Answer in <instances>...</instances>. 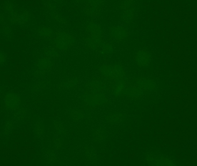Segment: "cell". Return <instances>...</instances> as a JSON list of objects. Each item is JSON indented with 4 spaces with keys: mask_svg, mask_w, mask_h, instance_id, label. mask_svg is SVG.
<instances>
[{
    "mask_svg": "<svg viewBox=\"0 0 197 166\" xmlns=\"http://www.w3.org/2000/svg\"><path fill=\"white\" fill-rule=\"evenodd\" d=\"M133 0H125L122 5V9L124 11L123 20L125 23H129L133 19L134 15Z\"/></svg>",
    "mask_w": 197,
    "mask_h": 166,
    "instance_id": "cell-1",
    "label": "cell"
}]
</instances>
